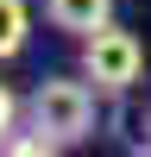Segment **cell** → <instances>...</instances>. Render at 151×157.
Returning <instances> with one entry per match:
<instances>
[{"instance_id":"cell-1","label":"cell","mask_w":151,"mask_h":157,"mask_svg":"<svg viewBox=\"0 0 151 157\" xmlns=\"http://www.w3.org/2000/svg\"><path fill=\"white\" fill-rule=\"evenodd\" d=\"M95 94L101 88L76 82V75H50V82L32 88V126L50 138V145H82L88 132H95Z\"/></svg>"},{"instance_id":"cell-2","label":"cell","mask_w":151,"mask_h":157,"mask_svg":"<svg viewBox=\"0 0 151 157\" xmlns=\"http://www.w3.org/2000/svg\"><path fill=\"white\" fill-rule=\"evenodd\" d=\"M82 75L101 88V94H126V88L145 75V44L107 19L101 32H88V38H82Z\"/></svg>"},{"instance_id":"cell-3","label":"cell","mask_w":151,"mask_h":157,"mask_svg":"<svg viewBox=\"0 0 151 157\" xmlns=\"http://www.w3.org/2000/svg\"><path fill=\"white\" fill-rule=\"evenodd\" d=\"M44 19L57 32H69V38H88V32H101L113 19V0H44Z\"/></svg>"},{"instance_id":"cell-4","label":"cell","mask_w":151,"mask_h":157,"mask_svg":"<svg viewBox=\"0 0 151 157\" xmlns=\"http://www.w3.org/2000/svg\"><path fill=\"white\" fill-rule=\"evenodd\" d=\"M25 38H32V13H25V0H0V63L19 57Z\"/></svg>"},{"instance_id":"cell-5","label":"cell","mask_w":151,"mask_h":157,"mask_svg":"<svg viewBox=\"0 0 151 157\" xmlns=\"http://www.w3.org/2000/svg\"><path fill=\"white\" fill-rule=\"evenodd\" d=\"M13 113H19V101H13L6 82H0V145H6V132H13Z\"/></svg>"},{"instance_id":"cell-6","label":"cell","mask_w":151,"mask_h":157,"mask_svg":"<svg viewBox=\"0 0 151 157\" xmlns=\"http://www.w3.org/2000/svg\"><path fill=\"white\" fill-rule=\"evenodd\" d=\"M145 145H151V126H145Z\"/></svg>"}]
</instances>
